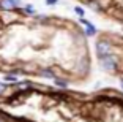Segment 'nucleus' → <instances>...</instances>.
I'll list each match as a JSON object with an SVG mask.
<instances>
[{"mask_svg": "<svg viewBox=\"0 0 123 122\" xmlns=\"http://www.w3.org/2000/svg\"><path fill=\"white\" fill-rule=\"evenodd\" d=\"M5 81H6V83H11V84H16L19 81L18 79V75H14V73H8V75H5Z\"/></svg>", "mask_w": 123, "mask_h": 122, "instance_id": "obj_7", "label": "nucleus"}, {"mask_svg": "<svg viewBox=\"0 0 123 122\" xmlns=\"http://www.w3.org/2000/svg\"><path fill=\"white\" fill-rule=\"evenodd\" d=\"M54 83H55V86H57V87H63V89H66V87H68V81H66V79H63V78H57V76H55Z\"/></svg>", "mask_w": 123, "mask_h": 122, "instance_id": "obj_8", "label": "nucleus"}, {"mask_svg": "<svg viewBox=\"0 0 123 122\" xmlns=\"http://www.w3.org/2000/svg\"><path fill=\"white\" fill-rule=\"evenodd\" d=\"M38 75L41 78H46V79H55V73L54 70H51L49 67H43V68L38 70Z\"/></svg>", "mask_w": 123, "mask_h": 122, "instance_id": "obj_5", "label": "nucleus"}, {"mask_svg": "<svg viewBox=\"0 0 123 122\" xmlns=\"http://www.w3.org/2000/svg\"><path fill=\"white\" fill-rule=\"evenodd\" d=\"M99 64L106 72L115 73L118 70V59H117L115 54H107L104 57H99Z\"/></svg>", "mask_w": 123, "mask_h": 122, "instance_id": "obj_1", "label": "nucleus"}, {"mask_svg": "<svg viewBox=\"0 0 123 122\" xmlns=\"http://www.w3.org/2000/svg\"><path fill=\"white\" fill-rule=\"evenodd\" d=\"M0 122H5V119H3V117H0Z\"/></svg>", "mask_w": 123, "mask_h": 122, "instance_id": "obj_13", "label": "nucleus"}, {"mask_svg": "<svg viewBox=\"0 0 123 122\" xmlns=\"http://www.w3.org/2000/svg\"><path fill=\"white\" fill-rule=\"evenodd\" d=\"M122 89H123V83H122Z\"/></svg>", "mask_w": 123, "mask_h": 122, "instance_id": "obj_15", "label": "nucleus"}, {"mask_svg": "<svg viewBox=\"0 0 123 122\" xmlns=\"http://www.w3.org/2000/svg\"><path fill=\"white\" fill-rule=\"evenodd\" d=\"M60 0H46V5L47 7H54V5H57Z\"/></svg>", "mask_w": 123, "mask_h": 122, "instance_id": "obj_11", "label": "nucleus"}, {"mask_svg": "<svg viewBox=\"0 0 123 122\" xmlns=\"http://www.w3.org/2000/svg\"><path fill=\"white\" fill-rule=\"evenodd\" d=\"M5 92H6V84L0 83V95H2V93H5Z\"/></svg>", "mask_w": 123, "mask_h": 122, "instance_id": "obj_12", "label": "nucleus"}, {"mask_svg": "<svg viewBox=\"0 0 123 122\" xmlns=\"http://www.w3.org/2000/svg\"><path fill=\"white\" fill-rule=\"evenodd\" d=\"M21 0H0V10L3 11H16L21 7Z\"/></svg>", "mask_w": 123, "mask_h": 122, "instance_id": "obj_3", "label": "nucleus"}, {"mask_svg": "<svg viewBox=\"0 0 123 122\" xmlns=\"http://www.w3.org/2000/svg\"><path fill=\"white\" fill-rule=\"evenodd\" d=\"M74 13H76L79 18H84V16H85V10H84L82 7H79V5H76V7H74Z\"/></svg>", "mask_w": 123, "mask_h": 122, "instance_id": "obj_10", "label": "nucleus"}, {"mask_svg": "<svg viewBox=\"0 0 123 122\" xmlns=\"http://www.w3.org/2000/svg\"><path fill=\"white\" fill-rule=\"evenodd\" d=\"M112 43L107 41V40H99L96 41V54H98V59L99 57H104L107 54H112Z\"/></svg>", "mask_w": 123, "mask_h": 122, "instance_id": "obj_2", "label": "nucleus"}, {"mask_svg": "<svg viewBox=\"0 0 123 122\" xmlns=\"http://www.w3.org/2000/svg\"><path fill=\"white\" fill-rule=\"evenodd\" d=\"M120 81H122V83H123V78H122V79H120Z\"/></svg>", "mask_w": 123, "mask_h": 122, "instance_id": "obj_14", "label": "nucleus"}, {"mask_svg": "<svg viewBox=\"0 0 123 122\" xmlns=\"http://www.w3.org/2000/svg\"><path fill=\"white\" fill-rule=\"evenodd\" d=\"M87 7L88 8H92L93 11H103V5H101V2L99 0H87Z\"/></svg>", "mask_w": 123, "mask_h": 122, "instance_id": "obj_6", "label": "nucleus"}, {"mask_svg": "<svg viewBox=\"0 0 123 122\" xmlns=\"http://www.w3.org/2000/svg\"><path fill=\"white\" fill-rule=\"evenodd\" d=\"M79 21H80V24L85 27L84 29V33H85V36H95L98 33V29L95 27L93 24H92L88 19H85V18H79Z\"/></svg>", "mask_w": 123, "mask_h": 122, "instance_id": "obj_4", "label": "nucleus"}, {"mask_svg": "<svg viewBox=\"0 0 123 122\" xmlns=\"http://www.w3.org/2000/svg\"><path fill=\"white\" fill-rule=\"evenodd\" d=\"M14 86L18 87L19 90H22V92H24V90H29V89H30V86H32V84H30L29 81H24V83H19V81H18V83H16Z\"/></svg>", "mask_w": 123, "mask_h": 122, "instance_id": "obj_9", "label": "nucleus"}]
</instances>
